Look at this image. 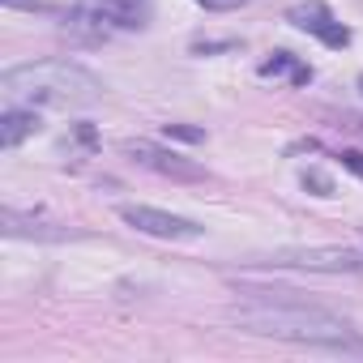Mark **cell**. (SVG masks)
Masks as SVG:
<instances>
[{
    "instance_id": "obj_5",
    "label": "cell",
    "mask_w": 363,
    "mask_h": 363,
    "mask_svg": "<svg viewBox=\"0 0 363 363\" xmlns=\"http://www.w3.org/2000/svg\"><path fill=\"white\" fill-rule=\"evenodd\" d=\"M120 218L141 231V235H154V240H201L206 227L184 218V214H167V210H154V206H120Z\"/></svg>"
},
{
    "instance_id": "obj_10",
    "label": "cell",
    "mask_w": 363,
    "mask_h": 363,
    "mask_svg": "<svg viewBox=\"0 0 363 363\" xmlns=\"http://www.w3.org/2000/svg\"><path fill=\"white\" fill-rule=\"evenodd\" d=\"M337 162H342V171H350V175H359V179H363V150H342V154H337Z\"/></svg>"
},
{
    "instance_id": "obj_6",
    "label": "cell",
    "mask_w": 363,
    "mask_h": 363,
    "mask_svg": "<svg viewBox=\"0 0 363 363\" xmlns=\"http://www.w3.org/2000/svg\"><path fill=\"white\" fill-rule=\"evenodd\" d=\"M124 154L145 167V171H158V175H171V179H206V171L189 158H179L175 150H162L154 141H124Z\"/></svg>"
},
{
    "instance_id": "obj_15",
    "label": "cell",
    "mask_w": 363,
    "mask_h": 363,
    "mask_svg": "<svg viewBox=\"0 0 363 363\" xmlns=\"http://www.w3.org/2000/svg\"><path fill=\"white\" fill-rule=\"evenodd\" d=\"M346 128H350V133H359V137H363V120H359V116H346Z\"/></svg>"
},
{
    "instance_id": "obj_3",
    "label": "cell",
    "mask_w": 363,
    "mask_h": 363,
    "mask_svg": "<svg viewBox=\"0 0 363 363\" xmlns=\"http://www.w3.org/2000/svg\"><path fill=\"white\" fill-rule=\"evenodd\" d=\"M150 22V0H77L65 13V35L77 43H107L111 35L141 30Z\"/></svg>"
},
{
    "instance_id": "obj_4",
    "label": "cell",
    "mask_w": 363,
    "mask_h": 363,
    "mask_svg": "<svg viewBox=\"0 0 363 363\" xmlns=\"http://www.w3.org/2000/svg\"><path fill=\"white\" fill-rule=\"evenodd\" d=\"M252 265H278V269H316V274H363V252L354 248H278L265 261Z\"/></svg>"
},
{
    "instance_id": "obj_9",
    "label": "cell",
    "mask_w": 363,
    "mask_h": 363,
    "mask_svg": "<svg viewBox=\"0 0 363 363\" xmlns=\"http://www.w3.org/2000/svg\"><path fill=\"white\" fill-rule=\"evenodd\" d=\"M278 73H291V82H295V86L312 82V69L295 65V56H291V52H274V60H265V65H261V77H278Z\"/></svg>"
},
{
    "instance_id": "obj_12",
    "label": "cell",
    "mask_w": 363,
    "mask_h": 363,
    "mask_svg": "<svg viewBox=\"0 0 363 363\" xmlns=\"http://www.w3.org/2000/svg\"><path fill=\"white\" fill-rule=\"evenodd\" d=\"M201 9H210V13H231V9H240V5H252V0H197Z\"/></svg>"
},
{
    "instance_id": "obj_1",
    "label": "cell",
    "mask_w": 363,
    "mask_h": 363,
    "mask_svg": "<svg viewBox=\"0 0 363 363\" xmlns=\"http://www.w3.org/2000/svg\"><path fill=\"white\" fill-rule=\"evenodd\" d=\"M240 295H248L244 308L231 312V325L257 337H278V342H295V346H312V350H333V354H359L363 359V333L316 308L303 303L299 291H269V286H240Z\"/></svg>"
},
{
    "instance_id": "obj_13",
    "label": "cell",
    "mask_w": 363,
    "mask_h": 363,
    "mask_svg": "<svg viewBox=\"0 0 363 363\" xmlns=\"http://www.w3.org/2000/svg\"><path fill=\"white\" fill-rule=\"evenodd\" d=\"M303 184H308V189H316V197H333V184H329L320 171H308V175H303Z\"/></svg>"
},
{
    "instance_id": "obj_16",
    "label": "cell",
    "mask_w": 363,
    "mask_h": 363,
    "mask_svg": "<svg viewBox=\"0 0 363 363\" xmlns=\"http://www.w3.org/2000/svg\"><path fill=\"white\" fill-rule=\"evenodd\" d=\"M359 90H363V77H359Z\"/></svg>"
},
{
    "instance_id": "obj_14",
    "label": "cell",
    "mask_w": 363,
    "mask_h": 363,
    "mask_svg": "<svg viewBox=\"0 0 363 363\" xmlns=\"http://www.w3.org/2000/svg\"><path fill=\"white\" fill-rule=\"evenodd\" d=\"M0 5H5V9H30V13H35V9H48L43 0H0Z\"/></svg>"
},
{
    "instance_id": "obj_7",
    "label": "cell",
    "mask_w": 363,
    "mask_h": 363,
    "mask_svg": "<svg viewBox=\"0 0 363 363\" xmlns=\"http://www.w3.org/2000/svg\"><path fill=\"white\" fill-rule=\"evenodd\" d=\"M286 22L295 26V30H303V35H316L325 48H346L350 43V30L320 5V0H308V5H295L291 13H286Z\"/></svg>"
},
{
    "instance_id": "obj_11",
    "label": "cell",
    "mask_w": 363,
    "mask_h": 363,
    "mask_svg": "<svg viewBox=\"0 0 363 363\" xmlns=\"http://www.w3.org/2000/svg\"><path fill=\"white\" fill-rule=\"evenodd\" d=\"M162 133L175 137V141H201V137H206L201 128H189V124H162Z\"/></svg>"
},
{
    "instance_id": "obj_8",
    "label": "cell",
    "mask_w": 363,
    "mask_h": 363,
    "mask_svg": "<svg viewBox=\"0 0 363 363\" xmlns=\"http://www.w3.org/2000/svg\"><path fill=\"white\" fill-rule=\"evenodd\" d=\"M43 128V120H39V111L35 107H5V111H0V145H5V150H18L26 137H35Z\"/></svg>"
},
{
    "instance_id": "obj_2",
    "label": "cell",
    "mask_w": 363,
    "mask_h": 363,
    "mask_svg": "<svg viewBox=\"0 0 363 363\" xmlns=\"http://www.w3.org/2000/svg\"><path fill=\"white\" fill-rule=\"evenodd\" d=\"M0 94L26 107H90L103 99V82L77 60H35L0 73Z\"/></svg>"
}]
</instances>
